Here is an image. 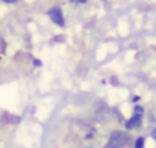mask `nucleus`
<instances>
[{
  "mask_svg": "<svg viewBox=\"0 0 156 148\" xmlns=\"http://www.w3.org/2000/svg\"><path fill=\"white\" fill-rule=\"evenodd\" d=\"M144 143H145V139L141 136V137L136 139V142H135V148H144Z\"/></svg>",
  "mask_w": 156,
  "mask_h": 148,
  "instance_id": "20e7f679",
  "label": "nucleus"
},
{
  "mask_svg": "<svg viewBox=\"0 0 156 148\" xmlns=\"http://www.w3.org/2000/svg\"><path fill=\"white\" fill-rule=\"evenodd\" d=\"M129 142V136L121 133V131H115L112 136H110V140L107 143V148H122L126 146Z\"/></svg>",
  "mask_w": 156,
  "mask_h": 148,
  "instance_id": "f257e3e1",
  "label": "nucleus"
},
{
  "mask_svg": "<svg viewBox=\"0 0 156 148\" xmlns=\"http://www.w3.org/2000/svg\"><path fill=\"white\" fill-rule=\"evenodd\" d=\"M151 137L156 140V130H153V131H151Z\"/></svg>",
  "mask_w": 156,
  "mask_h": 148,
  "instance_id": "6e6552de",
  "label": "nucleus"
},
{
  "mask_svg": "<svg viewBox=\"0 0 156 148\" xmlns=\"http://www.w3.org/2000/svg\"><path fill=\"white\" fill-rule=\"evenodd\" d=\"M87 0H72V3H86Z\"/></svg>",
  "mask_w": 156,
  "mask_h": 148,
  "instance_id": "39448f33",
  "label": "nucleus"
},
{
  "mask_svg": "<svg viewBox=\"0 0 156 148\" xmlns=\"http://www.w3.org/2000/svg\"><path fill=\"white\" fill-rule=\"evenodd\" d=\"M48 15L51 17V20H52L55 25H58V26H64V17H63L61 8H58V6L51 8L49 12H48Z\"/></svg>",
  "mask_w": 156,
  "mask_h": 148,
  "instance_id": "7ed1b4c3",
  "label": "nucleus"
},
{
  "mask_svg": "<svg viewBox=\"0 0 156 148\" xmlns=\"http://www.w3.org/2000/svg\"><path fill=\"white\" fill-rule=\"evenodd\" d=\"M3 2H5V3H16L17 0H3Z\"/></svg>",
  "mask_w": 156,
  "mask_h": 148,
  "instance_id": "0eeeda50",
  "label": "nucleus"
},
{
  "mask_svg": "<svg viewBox=\"0 0 156 148\" xmlns=\"http://www.w3.org/2000/svg\"><path fill=\"white\" fill-rule=\"evenodd\" d=\"M34 64H35L37 67H40V66H41V61H40V60H34Z\"/></svg>",
  "mask_w": 156,
  "mask_h": 148,
  "instance_id": "423d86ee",
  "label": "nucleus"
},
{
  "mask_svg": "<svg viewBox=\"0 0 156 148\" xmlns=\"http://www.w3.org/2000/svg\"><path fill=\"white\" fill-rule=\"evenodd\" d=\"M142 113H144V108L136 105L135 107V113L133 116L126 122V127L127 130H133V128H141V124H142Z\"/></svg>",
  "mask_w": 156,
  "mask_h": 148,
  "instance_id": "f03ea898",
  "label": "nucleus"
}]
</instances>
